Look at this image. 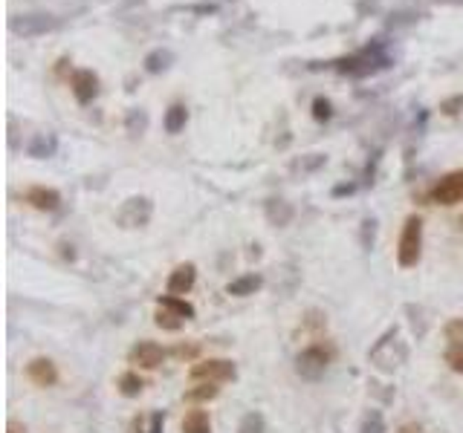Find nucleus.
<instances>
[{
    "label": "nucleus",
    "mask_w": 463,
    "mask_h": 433,
    "mask_svg": "<svg viewBox=\"0 0 463 433\" xmlns=\"http://www.w3.org/2000/svg\"><path fill=\"white\" fill-rule=\"evenodd\" d=\"M446 361H449V367L454 373H463V344H454L452 346V350L446 353Z\"/></svg>",
    "instance_id": "aec40b11"
},
{
    "label": "nucleus",
    "mask_w": 463,
    "mask_h": 433,
    "mask_svg": "<svg viewBox=\"0 0 463 433\" xmlns=\"http://www.w3.org/2000/svg\"><path fill=\"white\" fill-rule=\"evenodd\" d=\"M327 353L321 350V346H310V350H304L299 356V373L307 376V378H319L324 370H327Z\"/></svg>",
    "instance_id": "423d86ee"
},
{
    "label": "nucleus",
    "mask_w": 463,
    "mask_h": 433,
    "mask_svg": "<svg viewBox=\"0 0 463 433\" xmlns=\"http://www.w3.org/2000/svg\"><path fill=\"white\" fill-rule=\"evenodd\" d=\"M240 433H264V416L261 413H249L240 422Z\"/></svg>",
    "instance_id": "6ab92c4d"
},
{
    "label": "nucleus",
    "mask_w": 463,
    "mask_h": 433,
    "mask_svg": "<svg viewBox=\"0 0 463 433\" xmlns=\"http://www.w3.org/2000/svg\"><path fill=\"white\" fill-rule=\"evenodd\" d=\"M186 119H188L186 107L183 104H174L171 110L165 113V130H168V133H180V130L186 127Z\"/></svg>",
    "instance_id": "2eb2a0df"
},
{
    "label": "nucleus",
    "mask_w": 463,
    "mask_h": 433,
    "mask_svg": "<svg viewBox=\"0 0 463 433\" xmlns=\"http://www.w3.org/2000/svg\"><path fill=\"white\" fill-rule=\"evenodd\" d=\"M73 93H75V99H78L81 104L93 102V96L99 93V78H96L90 70H78V72L73 75Z\"/></svg>",
    "instance_id": "6e6552de"
},
{
    "label": "nucleus",
    "mask_w": 463,
    "mask_h": 433,
    "mask_svg": "<svg viewBox=\"0 0 463 433\" xmlns=\"http://www.w3.org/2000/svg\"><path fill=\"white\" fill-rule=\"evenodd\" d=\"M371 361L380 370H394L405 361V344L397 338V332H388L380 344L371 350Z\"/></svg>",
    "instance_id": "f03ea898"
},
{
    "label": "nucleus",
    "mask_w": 463,
    "mask_h": 433,
    "mask_svg": "<svg viewBox=\"0 0 463 433\" xmlns=\"http://www.w3.org/2000/svg\"><path fill=\"white\" fill-rule=\"evenodd\" d=\"M180 324H183V318L180 315H174L171 309H156V327H162V329H180Z\"/></svg>",
    "instance_id": "a211bd4d"
},
{
    "label": "nucleus",
    "mask_w": 463,
    "mask_h": 433,
    "mask_svg": "<svg viewBox=\"0 0 463 433\" xmlns=\"http://www.w3.org/2000/svg\"><path fill=\"white\" fill-rule=\"evenodd\" d=\"M313 116L321 121V119H330V102H324V99H316V104H313Z\"/></svg>",
    "instance_id": "4be33fe9"
},
{
    "label": "nucleus",
    "mask_w": 463,
    "mask_h": 433,
    "mask_svg": "<svg viewBox=\"0 0 463 433\" xmlns=\"http://www.w3.org/2000/svg\"><path fill=\"white\" fill-rule=\"evenodd\" d=\"M191 378H206V381H229L235 378V364L232 361H223V358H215V361H200L191 367Z\"/></svg>",
    "instance_id": "7ed1b4c3"
},
{
    "label": "nucleus",
    "mask_w": 463,
    "mask_h": 433,
    "mask_svg": "<svg viewBox=\"0 0 463 433\" xmlns=\"http://www.w3.org/2000/svg\"><path fill=\"white\" fill-rule=\"evenodd\" d=\"M119 390H122V396H139L142 393V378L137 373H124L119 378Z\"/></svg>",
    "instance_id": "dca6fc26"
},
{
    "label": "nucleus",
    "mask_w": 463,
    "mask_h": 433,
    "mask_svg": "<svg viewBox=\"0 0 463 433\" xmlns=\"http://www.w3.org/2000/svg\"><path fill=\"white\" fill-rule=\"evenodd\" d=\"M183 433H212V422H208L206 410H191L183 419Z\"/></svg>",
    "instance_id": "f8f14e48"
},
{
    "label": "nucleus",
    "mask_w": 463,
    "mask_h": 433,
    "mask_svg": "<svg viewBox=\"0 0 463 433\" xmlns=\"http://www.w3.org/2000/svg\"><path fill=\"white\" fill-rule=\"evenodd\" d=\"M159 307H162V309H171V312L180 315L183 321L194 318V307H191V303H186V300H180L177 295H165V297H159Z\"/></svg>",
    "instance_id": "ddd939ff"
},
{
    "label": "nucleus",
    "mask_w": 463,
    "mask_h": 433,
    "mask_svg": "<svg viewBox=\"0 0 463 433\" xmlns=\"http://www.w3.org/2000/svg\"><path fill=\"white\" fill-rule=\"evenodd\" d=\"M194 278H197V272H194L191 263L177 266V269L171 272V278H168V292H171V295H186V292L194 286Z\"/></svg>",
    "instance_id": "9d476101"
},
{
    "label": "nucleus",
    "mask_w": 463,
    "mask_h": 433,
    "mask_svg": "<svg viewBox=\"0 0 463 433\" xmlns=\"http://www.w3.org/2000/svg\"><path fill=\"white\" fill-rule=\"evenodd\" d=\"M420 248H423V223H420V217H408L403 237H400V248H397L400 266H405V269L414 266L420 260Z\"/></svg>",
    "instance_id": "f257e3e1"
},
{
    "label": "nucleus",
    "mask_w": 463,
    "mask_h": 433,
    "mask_svg": "<svg viewBox=\"0 0 463 433\" xmlns=\"http://www.w3.org/2000/svg\"><path fill=\"white\" fill-rule=\"evenodd\" d=\"M258 289H261V278L258 275H243V278H238V280H232L226 286L229 295H255Z\"/></svg>",
    "instance_id": "4468645a"
},
{
    "label": "nucleus",
    "mask_w": 463,
    "mask_h": 433,
    "mask_svg": "<svg viewBox=\"0 0 463 433\" xmlns=\"http://www.w3.org/2000/svg\"><path fill=\"white\" fill-rule=\"evenodd\" d=\"M162 358H165L162 346H156V344H151V341H139V344L134 346V350H131V361L139 364V367H145V370L159 367Z\"/></svg>",
    "instance_id": "0eeeda50"
},
{
    "label": "nucleus",
    "mask_w": 463,
    "mask_h": 433,
    "mask_svg": "<svg viewBox=\"0 0 463 433\" xmlns=\"http://www.w3.org/2000/svg\"><path fill=\"white\" fill-rule=\"evenodd\" d=\"M215 396H218V387L212 381L200 384V387H194V390H188V393H186L188 402H206V399H215Z\"/></svg>",
    "instance_id": "f3484780"
},
{
    "label": "nucleus",
    "mask_w": 463,
    "mask_h": 433,
    "mask_svg": "<svg viewBox=\"0 0 463 433\" xmlns=\"http://www.w3.org/2000/svg\"><path fill=\"white\" fill-rule=\"evenodd\" d=\"M383 430H385V424H383V416L380 413H371L365 419V424H362V433H383Z\"/></svg>",
    "instance_id": "412c9836"
},
{
    "label": "nucleus",
    "mask_w": 463,
    "mask_h": 433,
    "mask_svg": "<svg viewBox=\"0 0 463 433\" xmlns=\"http://www.w3.org/2000/svg\"><path fill=\"white\" fill-rule=\"evenodd\" d=\"M449 338H463V324H460V321H454V324L449 327Z\"/></svg>",
    "instance_id": "5701e85b"
},
{
    "label": "nucleus",
    "mask_w": 463,
    "mask_h": 433,
    "mask_svg": "<svg viewBox=\"0 0 463 433\" xmlns=\"http://www.w3.org/2000/svg\"><path fill=\"white\" fill-rule=\"evenodd\" d=\"M151 220V202L148 199H128L124 202V208L119 211V223L124 229H142L145 223Z\"/></svg>",
    "instance_id": "39448f33"
},
{
    "label": "nucleus",
    "mask_w": 463,
    "mask_h": 433,
    "mask_svg": "<svg viewBox=\"0 0 463 433\" xmlns=\"http://www.w3.org/2000/svg\"><path fill=\"white\" fill-rule=\"evenodd\" d=\"M26 376H29V378H32L38 387H53V384H55V378H58V373H55L53 361H47V358H35V361H29Z\"/></svg>",
    "instance_id": "1a4fd4ad"
},
{
    "label": "nucleus",
    "mask_w": 463,
    "mask_h": 433,
    "mask_svg": "<svg viewBox=\"0 0 463 433\" xmlns=\"http://www.w3.org/2000/svg\"><path fill=\"white\" fill-rule=\"evenodd\" d=\"M26 202L35 205V208H41V211H55L58 202H61V197L53 188H32V191H26Z\"/></svg>",
    "instance_id": "9b49d317"
},
{
    "label": "nucleus",
    "mask_w": 463,
    "mask_h": 433,
    "mask_svg": "<svg viewBox=\"0 0 463 433\" xmlns=\"http://www.w3.org/2000/svg\"><path fill=\"white\" fill-rule=\"evenodd\" d=\"M400 433H420V427H417V424H403Z\"/></svg>",
    "instance_id": "393cba45"
},
{
    "label": "nucleus",
    "mask_w": 463,
    "mask_h": 433,
    "mask_svg": "<svg viewBox=\"0 0 463 433\" xmlns=\"http://www.w3.org/2000/svg\"><path fill=\"white\" fill-rule=\"evenodd\" d=\"M432 197H435V202H440V205H454V202H460V199H463V170H454V173H449V177H443V180L435 185Z\"/></svg>",
    "instance_id": "20e7f679"
},
{
    "label": "nucleus",
    "mask_w": 463,
    "mask_h": 433,
    "mask_svg": "<svg viewBox=\"0 0 463 433\" xmlns=\"http://www.w3.org/2000/svg\"><path fill=\"white\" fill-rule=\"evenodd\" d=\"M9 433H26V427H21L18 422H9Z\"/></svg>",
    "instance_id": "b1692460"
}]
</instances>
